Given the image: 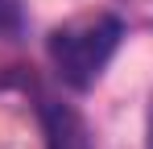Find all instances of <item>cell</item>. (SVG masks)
<instances>
[{
	"label": "cell",
	"instance_id": "obj_3",
	"mask_svg": "<svg viewBox=\"0 0 153 149\" xmlns=\"http://www.w3.org/2000/svg\"><path fill=\"white\" fill-rule=\"evenodd\" d=\"M21 29V4L17 0H0V37Z\"/></svg>",
	"mask_w": 153,
	"mask_h": 149
},
{
	"label": "cell",
	"instance_id": "obj_4",
	"mask_svg": "<svg viewBox=\"0 0 153 149\" xmlns=\"http://www.w3.org/2000/svg\"><path fill=\"white\" fill-rule=\"evenodd\" d=\"M145 145L153 149V108H149V137H145Z\"/></svg>",
	"mask_w": 153,
	"mask_h": 149
},
{
	"label": "cell",
	"instance_id": "obj_2",
	"mask_svg": "<svg viewBox=\"0 0 153 149\" xmlns=\"http://www.w3.org/2000/svg\"><path fill=\"white\" fill-rule=\"evenodd\" d=\"M42 116H46V141H50V149H91L87 128H83V120H79L71 108L46 104Z\"/></svg>",
	"mask_w": 153,
	"mask_h": 149
},
{
	"label": "cell",
	"instance_id": "obj_1",
	"mask_svg": "<svg viewBox=\"0 0 153 149\" xmlns=\"http://www.w3.org/2000/svg\"><path fill=\"white\" fill-rule=\"evenodd\" d=\"M120 21L112 13H91V17H75V21L58 25L50 33V62L62 74V83H71L75 91L95 87V79L103 74V66L112 62V54L120 46Z\"/></svg>",
	"mask_w": 153,
	"mask_h": 149
}]
</instances>
